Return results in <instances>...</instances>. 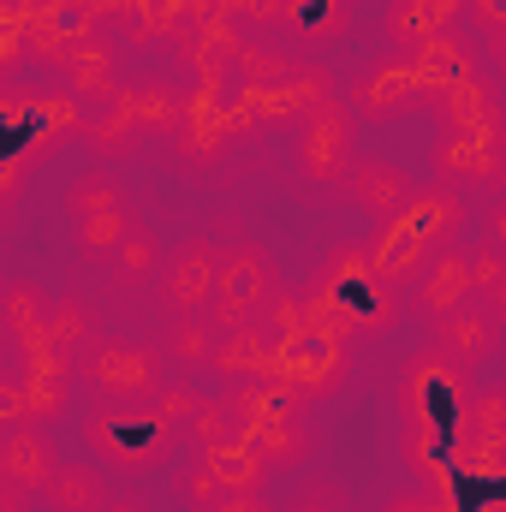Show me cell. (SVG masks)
<instances>
[{
	"label": "cell",
	"mask_w": 506,
	"mask_h": 512,
	"mask_svg": "<svg viewBox=\"0 0 506 512\" xmlns=\"http://www.w3.org/2000/svg\"><path fill=\"white\" fill-rule=\"evenodd\" d=\"M405 60H411V72H417V84H423V102H429V96H441V90H453L459 78H471V48H465V36H459V30L429 36V42H423V48H411Z\"/></svg>",
	"instance_id": "26"
},
{
	"label": "cell",
	"mask_w": 506,
	"mask_h": 512,
	"mask_svg": "<svg viewBox=\"0 0 506 512\" xmlns=\"http://www.w3.org/2000/svg\"><path fill=\"white\" fill-rule=\"evenodd\" d=\"M453 6H477V24H483V30H495L506 18V0H453Z\"/></svg>",
	"instance_id": "41"
},
{
	"label": "cell",
	"mask_w": 506,
	"mask_h": 512,
	"mask_svg": "<svg viewBox=\"0 0 506 512\" xmlns=\"http://www.w3.org/2000/svg\"><path fill=\"white\" fill-rule=\"evenodd\" d=\"M197 459L215 471V483H221L227 495H262V483H268V471H274L251 441H215V447H197Z\"/></svg>",
	"instance_id": "27"
},
{
	"label": "cell",
	"mask_w": 506,
	"mask_h": 512,
	"mask_svg": "<svg viewBox=\"0 0 506 512\" xmlns=\"http://www.w3.org/2000/svg\"><path fill=\"white\" fill-rule=\"evenodd\" d=\"M280 346H298V340H310V310H304V292H274L268 298V310L256 316Z\"/></svg>",
	"instance_id": "37"
},
{
	"label": "cell",
	"mask_w": 506,
	"mask_h": 512,
	"mask_svg": "<svg viewBox=\"0 0 506 512\" xmlns=\"http://www.w3.org/2000/svg\"><path fill=\"white\" fill-rule=\"evenodd\" d=\"M96 12L84 6V0H36V12H30V24H24V42H30V60H42V66H60L96 24H90Z\"/></svg>",
	"instance_id": "15"
},
{
	"label": "cell",
	"mask_w": 506,
	"mask_h": 512,
	"mask_svg": "<svg viewBox=\"0 0 506 512\" xmlns=\"http://www.w3.org/2000/svg\"><path fill=\"white\" fill-rule=\"evenodd\" d=\"M60 78H66V90H72L78 102H108V96H120V48H114V36L90 30V36L60 60Z\"/></svg>",
	"instance_id": "20"
},
{
	"label": "cell",
	"mask_w": 506,
	"mask_h": 512,
	"mask_svg": "<svg viewBox=\"0 0 506 512\" xmlns=\"http://www.w3.org/2000/svg\"><path fill=\"white\" fill-rule=\"evenodd\" d=\"M489 54H495V66L506 72V18L495 24V30H489Z\"/></svg>",
	"instance_id": "45"
},
{
	"label": "cell",
	"mask_w": 506,
	"mask_h": 512,
	"mask_svg": "<svg viewBox=\"0 0 506 512\" xmlns=\"http://www.w3.org/2000/svg\"><path fill=\"white\" fill-rule=\"evenodd\" d=\"M489 239H495V245L506 251V197L495 203V209H489Z\"/></svg>",
	"instance_id": "44"
},
{
	"label": "cell",
	"mask_w": 506,
	"mask_h": 512,
	"mask_svg": "<svg viewBox=\"0 0 506 512\" xmlns=\"http://www.w3.org/2000/svg\"><path fill=\"white\" fill-rule=\"evenodd\" d=\"M173 495H179V501H191V507H203V512H215L221 501H227V489L215 483V471H209L203 459H191V465L173 477Z\"/></svg>",
	"instance_id": "39"
},
{
	"label": "cell",
	"mask_w": 506,
	"mask_h": 512,
	"mask_svg": "<svg viewBox=\"0 0 506 512\" xmlns=\"http://www.w3.org/2000/svg\"><path fill=\"white\" fill-rule=\"evenodd\" d=\"M304 310L316 340L352 346L358 334H387L399 322V292L376 274L370 245H340L304 286Z\"/></svg>",
	"instance_id": "1"
},
{
	"label": "cell",
	"mask_w": 506,
	"mask_h": 512,
	"mask_svg": "<svg viewBox=\"0 0 506 512\" xmlns=\"http://www.w3.org/2000/svg\"><path fill=\"white\" fill-rule=\"evenodd\" d=\"M274 358H280V340H274L262 322H245V328H221V346H215L209 370L227 387L268 382V376H274Z\"/></svg>",
	"instance_id": "19"
},
{
	"label": "cell",
	"mask_w": 506,
	"mask_h": 512,
	"mask_svg": "<svg viewBox=\"0 0 506 512\" xmlns=\"http://www.w3.org/2000/svg\"><path fill=\"white\" fill-rule=\"evenodd\" d=\"M78 382L96 387L102 399L114 405H137V399H155L161 393V352H149L143 340H114L102 334L96 346L78 352Z\"/></svg>",
	"instance_id": "2"
},
{
	"label": "cell",
	"mask_w": 506,
	"mask_h": 512,
	"mask_svg": "<svg viewBox=\"0 0 506 512\" xmlns=\"http://www.w3.org/2000/svg\"><path fill=\"white\" fill-rule=\"evenodd\" d=\"M429 167L459 191H506V131H435Z\"/></svg>",
	"instance_id": "7"
},
{
	"label": "cell",
	"mask_w": 506,
	"mask_h": 512,
	"mask_svg": "<svg viewBox=\"0 0 506 512\" xmlns=\"http://www.w3.org/2000/svg\"><path fill=\"white\" fill-rule=\"evenodd\" d=\"M149 411H155V417H161V423L179 435V429H191V423H197V411H203V393H197L191 382H173V387H161V393L149 399Z\"/></svg>",
	"instance_id": "38"
},
{
	"label": "cell",
	"mask_w": 506,
	"mask_h": 512,
	"mask_svg": "<svg viewBox=\"0 0 506 512\" xmlns=\"http://www.w3.org/2000/svg\"><path fill=\"white\" fill-rule=\"evenodd\" d=\"M215 280H221V245H209V239H185V245L167 251L155 286H161L167 316H209V304H215Z\"/></svg>",
	"instance_id": "9"
},
{
	"label": "cell",
	"mask_w": 506,
	"mask_h": 512,
	"mask_svg": "<svg viewBox=\"0 0 506 512\" xmlns=\"http://www.w3.org/2000/svg\"><path fill=\"white\" fill-rule=\"evenodd\" d=\"M501 340H506V328H501V316L489 310V304H459L453 316H441L435 322V346L453 358V364H465V370H477V364H495L501 358Z\"/></svg>",
	"instance_id": "11"
},
{
	"label": "cell",
	"mask_w": 506,
	"mask_h": 512,
	"mask_svg": "<svg viewBox=\"0 0 506 512\" xmlns=\"http://www.w3.org/2000/svg\"><path fill=\"white\" fill-rule=\"evenodd\" d=\"M346 370H352V352L310 334V340H298V346H280L268 382H286V387H298L304 399H316V393H334V387L346 382Z\"/></svg>",
	"instance_id": "12"
},
{
	"label": "cell",
	"mask_w": 506,
	"mask_h": 512,
	"mask_svg": "<svg viewBox=\"0 0 506 512\" xmlns=\"http://www.w3.org/2000/svg\"><path fill=\"white\" fill-rule=\"evenodd\" d=\"M137 137H143V131H137V120H131L126 96H108V102H84V143H90L96 155H126Z\"/></svg>",
	"instance_id": "30"
},
{
	"label": "cell",
	"mask_w": 506,
	"mask_h": 512,
	"mask_svg": "<svg viewBox=\"0 0 506 512\" xmlns=\"http://www.w3.org/2000/svg\"><path fill=\"white\" fill-rule=\"evenodd\" d=\"M131 239V203H120V209H102V215H84L78 221V251L90 256H120V245Z\"/></svg>",
	"instance_id": "35"
},
{
	"label": "cell",
	"mask_w": 506,
	"mask_h": 512,
	"mask_svg": "<svg viewBox=\"0 0 506 512\" xmlns=\"http://www.w3.org/2000/svg\"><path fill=\"white\" fill-rule=\"evenodd\" d=\"M346 102H352V114H364V120H399V114H411V108L423 102V84H417V72H411L405 54H381V60H370V66L352 78Z\"/></svg>",
	"instance_id": "10"
},
{
	"label": "cell",
	"mask_w": 506,
	"mask_h": 512,
	"mask_svg": "<svg viewBox=\"0 0 506 512\" xmlns=\"http://www.w3.org/2000/svg\"><path fill=\"white\" fill-rule=\"evenodd\" d=\"M120 203H126V191H120V179H114L108 167H90V173H78V179L66 185V209H72V221L102 215V209H120Z\"/></svg>",
	"instance_id": "34"
},
{
	"label": "cell",
	"mask_w": 506,
	"mask_h": 512,
	"mask_svg": "<svg viewBox=\"0 0 506 512\" xmlns=\"http://www.w3.org/2000/svg\"><path fill=\"white\" fill-rule=\"evenodd\" d=\"M120 96H126V108H131V120H137L143 137H179V126H185V102H191V96H179L167 78L120 84Z\"/></svg>",
	"instance_id": "25"
},
{
	"label": "cell",
	"mask_w": 506,
	"mask_h": 512,
	"mask_svg": "<svg viewBox=\"0 0 506 512\" xmlns=\"http://www.w3.org/2000/svg\"><path fill=\"white\" fill-rule=\"evenodd\" d=\"M251 447L274 465V471H292V465L310 459V429H304V417H280V423H268V429L256 435Z\"/></svg>",
	"instance_id": "33"
},
{
	"label": "cell",
	"mask_w": 506,
	"mask_h": 512,
	"mask_svg": "<svg viewBox=\"0 0 506 512\" xmlns=\"http://www.w3.org/2000/svg\"><path fill=\"white\" fill-rule=\"evenodd\" d=\"M108 512H143V507H137V501H114Z\"/></svg>",
	"instance_id": "48"
},
{
	"label": "cell",
	"mask_w": 506,
	"mask_h": 512,
	"mask_svg": "<svg viewBox=\"0 0 506 512\" xmlns=\"http://www.w3.org/2000/svg\"><path fill=\"white\" fill-rule=\"evenodd\" d=\"M66 387L72 382L6 370V382H0V429H12V423H54L66 411Z\"/></svg>",
	"instance_id": "24"
},
{
	"label": "cell",
	"mask_w": 506,
	"mask_h": 512,
	"mask_svg": "<svg viewBox=\"0 0 506 512\" xmlns=\"http://www.w3.org/2000/svg\"><path fill=\"white\" fill-rule=\"evenodd\" d=\"M429 114H435L441 131H506L501 90H495L483 72H471V78H459L453 90L429 96Z\"/></svg>",
	"instance_id": "18"
},
{
	"label": "cell",
	"mask_w": 506,
	"mask_h": 512,
	"mask_svg": "<svg viewBox=\"0 0 506 512\" xmlns=\"http://www.w3.org/2000/svg\"><path fill=\"white\" fill-rule=\"evenodd\" d=\"M274 292H280V280H274L268 251L251 245V239H239V245L221 251V280H215V304H209V316H215L221 328H245V322H256V316L268 310Z\"/></svg>",
	"instance_id": "5"
},
{
	"label": "cell",
	"mask_w": 506,
	"mask_h": 512,
	"mask_svg": "<svg viewBox=\"0 0 506 512\" xmlns=\"http://www.w3.org/2000/svg\"><path fill=\"white\" fill-rule=\"evenodd\" d=\"M334 90L322 84V72H292V78H268V84H245L233 102H227V114H233V131L245 126H304L322 102H328Z\"/></svg>",
	"instance_id": "6"
},
{
	"label": "cell",
	"mask_w": 506,
	"mask_h": 512,
	"mask_svg": "<svg viewBox=\"0 0 506 512\" xmlns=\"http://www.w3.org/2000/svg\"><path fill=\"white\" fill-rule=\"evenodd\" d=\"M60 465H66V459L54 453L48 423H12V429H0V483L48 489Z\"/></svg>",
	"instance_id": "17"
},
{
	"label": "cell",
	"mask_w": 506,
	"mask_h": 512,
	"mask_svg": "<svg viewBox=\"0 0 506 512\" xmlns=\"http://www.w3.org/2000/svg\"><path fill=\"white\" fill-rule=\"evenodd\" d=\"M215 512H268V507H262V495H227Z\"/></svg>",
	"instance_id": "43"
},
{
	"label": "cell",
	"mask_w": 506,
	"mask_h": 512,
	"mask_svg": "<svg viewBox=\"0 0 506 512\" xmlns=\"http://www.w3.org/2000/svg\"><path fill=\"white\" fill-rule=\"evenodd\" d=\"M471 298H477V286H471V268H465V245L435 251L429 268L417 274V286H411V310H417L423 322H441V316H453V310L471 304Z\"/></svg>",
	"instance_id": "16"
},
{
	"label": "cell",
	"mask_w": 506,
	"mask_h": 512,
	"mask_svg": "<svg viewBox=\"0 0 506 512\" xmlns=\"http://www.w3.org/2000/svg\"><path fill=\"white\" fill-rule=\"evenodd\" d=\"M215 346H221V322H215V316H173V328H167V358H173V364L209 370Z\"/></svg>",
	"instance_id": "31"
},
{
	"label": "cell",
	"mask_w": 506,
	"mask_h": 512,
	"mask_svg": "<svg viewBox=\"0 0 506 512\" xmlns=\"http://www.w3.org/2000/svg\"><path fill=\"white\" fill-rule=\"evenodd\" d=\"M465 268H471L477 298H489V292L506 280V251L495 245V239H477V245H465Z\"/></svg>",
	"instance_id": "40"
},
{
	"label": "cell",
	"mask_w": 506,
	"mask_h": 512,
	"mask_svg": "<svg viewBox=\"0 0 506 512\" xmlns=\"http://www.w3.org/2000/svg\"><path fill=\"white\" fill-rule=\"evenodd\" d=\"M48 340L60 346V352H84V346H96L102 340V328H96V316H90V304L72 292V298H54V310H48Z\"/></svg>",
	"instance_id": "32"
},
{
	"label": "cell",
	"mask_w": 506,
	"mask_h": 512,
	"mask_svg": "<svg viewBox=\"0 0 506 512\" xmlns=\"http://www.w3.org/2000/svg\"><path fill=\"white\" fill-rule=\"evenodd\" d=\"M453 0H393L387 6V36H393V48L399 54H411V48H423L429 36H441V30H453Z\"/></svg>",
	"instance_id": "28"
},
{
	"label": "cell",
	"mask_w": 506,
	"mask_h": 512,
	"mask_svg": "<svg viewBox=\"0 0 506 512\" xmlns=\"http://www.w3.org/2000/svg\"><path fill=\"white\" fill-rule=\"evenodd\" d=\"M161 262H167L161 239L149 227H131V239L114 256V274H120V286H143V280H161Z\"/></svg>",
	"instance_id": "36"
},
{
	"label": "cell",
	"mask_w": 506,
	"mask_h": 512,
	"mask_svg": "<svg viewBox=\"0 0 506 512\" xmlns=\"http://www.w3.org/2000/svg\"><path fill=\"white\" fill-rule=\"evenodd\" d=\"M364 245H370V262H376V274L393 286V292L417 286V274H423V268H429V256H435L417 233H411V227H405V221H399V215H393V221H376V233H370Z\"/></svg>",
	"instance_id": "22"
},
{
	"label": "cell",
	"mask_w": 506,
	"mask_h": 512,
	"mask_svg": "<svg viewBox=\"0 0 506 512\" xmlns=\"http://www.w3.org/2000/svg\"><path fill=\"white\" fill-rule=\"evenodd\" d=\"M42 501H48V512H108L114 507L96 465H60L54 483L42 489Z\"/></svg>",
	"instance_id": "29"
},
{
	"label": "cell",
	"mask_w": 506,
	"mask_h": 512,
	"mask_svg": "<svg viewBox=\"0 0 506 512\" xmlns=\"http://www.w3.org/2000/svg\"><path fill=\"white\" fill-rule=\"evenodd\" d=\"M465 191L459 185H447V179H435V185H417L411 191V203L399 209V221L429 245V251H447V245H459V233H465Z\"/></svg>",
	"instance_id": "14"
},
{
	"label": "cell",
	"mask_w": 506,
	"mask_h": 512,
	"mask_svg": "<svg viewBox=\"0 0 506 512\" xmlns=\"http://www.w3.org/2000/svg\"><path fill=\"white\" fill-rule=\"evenodd\" d=\"M411 179H405V167L399 161H370V155H358V167L346 173V197H352V209H364L370 221H393L405 203H411Z\"/></svg>",
	"instance_id": "21"
},
{
	"label": "cell",
	"mask_w": 506,
	"mask_h": 512,
	"mask_svg": "<svg viewBox=\"0 0 506 512\" xmlns=\"http://www.w3.org/2000/svg\"><path fill=\"white\" fill-rule=\"evenodd\" d=\"M471 399V370L453 364L441 346L435 352H417L405 370H399V417L405 423H453L459 405Z\"/></svg>",
	"instance_id": "4"
},
{
	"label": "cell",
	"mask_w": 506,
	"mask_h": 512,
	"mask_svg": "<svg viewBox=\"0 0 506 512\" xmlns=\"http://www.w3.org/2000/svg\"><path fill=\"white\" fill-rule=\"evenodd\" d=\"M30 495L36 489H24V483H0V512H30Z\"/></svg>",
	"instance_id": "42"
},
{
	"label": "cell",
	"mask_w": 506,
	"mask_h": 512,
	"mask_svg": "<svg viewBox=\"0 0 506 512\" xmlns=\"http://www.w3.org/2000/svg\"><path fill=\"white\" fill-rule=\"evenodd\" d=\"M292 512H334V507H328V501H298Z\"/></svg>",
	"instance_id": "47"
},
{
	"label": "cell",
	"mask_w": 506,
	"mask_h": 512,
	"mask_svg": "<svg viewBox=\"0 0 506 512\" xmlns=\"http://www.w3.org/2000/svg\"><path fill=\"white\" fill-rule=\"evenodd\" d=\"M292 155H298V173L310 185H346V173L358 167V114L352 102L328 96L292 137Z\"/></svg>",
	"instance_id": "3"
},
{
	"label": "cell",
	"mask_w": 506,
	"mask_h": 512,
	"mask_svg": "<svg viewBox=\"0 0 506 512\" xmlns=\"http://www.w3.org/2000/svg\"><path fill=\"white\" fill-rule=\"evenodd\" d=\"M48 298L30 286V280H12L6 286V304H0V322H6V346H12V358H36V352H48L54 340H48Z\"/></svg>",
	"instance_id": "23"
},
{
	"label": "cell",
	"mask_w": 506,
	"mask_h": 512,
	"mask_svg": "<svg viewBox=\"0 0 506 512\" xmlns=\"http://www.w3.org/2000/svg\"><path fill=\"white\" fill-rule=\"evenodd\" d=\"M215 399H221V411H227V423H233L239 441H256L280 417H304V393L286 382H239V387H227V393H215Z\"/></svg>",
	"instance_id": "13"
},
{
	"label": "cell",
	"mask_w": 506,
	"mask_h": 512,
	"mask_svg": "<svg viewBox=\"0 0 506 512\" xmlns=\"http://www.w3.org/2000/svg\"><path fill=\"white\" fill-rule=\"evenodd\" d=\"M489 310L501 316V328H506V280H501V286H495V292H489Z\"/></svg>",
	"instance_id": "46"
},
{
	"label": "cell",
	"mask_w": 506,
	"mask_h": 512,
	"mask_svg": "<svg viewBox=\"0 0 506 512\" xmlns=\"http://www.w3.org/2000/svg\"><path fill=\"white\" fill-rule=\"evenodd\" d=\"M90 441H96L102 459L120 465V471H155V465H167V453H173V429L149 411V399H143V411H137V405H120V417H114V411H108V417H90Z\"/></svg>",
	"instance_id": "8"
}]
</instances>
